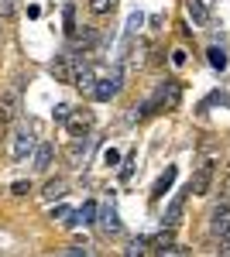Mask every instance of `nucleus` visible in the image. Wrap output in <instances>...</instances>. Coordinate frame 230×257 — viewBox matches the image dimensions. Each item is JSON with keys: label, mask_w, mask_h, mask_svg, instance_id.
I'll use <instances>...</instances> for the list:
<instances>
[{"label": "nucleus", "mask_w": 230, "mask_h": 257, "mask_svg": "<svg viewBox=\"0 0 230 257\" xmlns=\"http://www.w3.org/2000/svg\"><path fill=\"white\" fill-rule=\"evenodd\" d=\"M52 158H55V144H38L35 148V175H45Z\"/></svg>", "instance_id": "11"}, {"label": "nucleus", "mask_w": 230, "mask_h": 257, "mask_svg": "<svg viewBox=\"0 0 230 257\" xmlns=\"http://www.w3.org/2000/svg\"><path fill=\"white\" fill-rule=\"evenodd\" d=\"M206 59H210V65L216 69V72H223V69H227V52H223V48H216V45L206 52Z\"/></svg>", "instance_id": "20"}, {"label": "nucleus", "mask_w": 230, "mask_h": 257, "mask_svg": "<svg viewBox=\"0 0 230 257\" xmlns=\"http://www.w3.org/2000/svg\"><path fill=\"white\" fill-rule=\"evenodd\" d=\"M155 257H189V250L186 247H162Z\"/></svg>", "instance_id": "23"}, {"label": "nucleus", "mask_w": 230, "mask_h": 257, "mask_svg": "<svg viewBox=\"0 0 230 257\" xmlns=\"http://www.w3.org/2000/svg\"><path fill=\"white\" fill-rule=\"evenodd\" d=\"M103 161H107V165H117V161H120V151H117V148H107Z\"/></svg>", "instance_id": "28"}, {"label": "nucleus", "mask_w": 230, "mask_h": 257, "mask_svg": "<svg viewBox=\"0 0 230 257\" xmlns=\"http://www.w3.org/2000/svg\"><path fill=\"white\" fill-rule=\"evenodd\" d=\"M69 113H72V106H65V103H58V106H55V120H62V123L69 120Z\"/></svg>", "instance_id": "25"}, {"label": "nucleus", "mask_w": 230, "mask_h": 257, "mask_svg": "<svg viewBox=\"0 0 230 257\" xmlns=\"http://www.w3.org/2000/svg\"><path fill=\"white\" fill-rule=\"evenodd\" d=\"M172 65H186V52H182V48H175V52H172Z\"/></svg>", "instance_id": "30"}, {"label": "nucleus", "mask_w": 230, "mask_h": 257, "mask_svg": "<svg viewBox=\"0 0 230 257\" xmlns=\"http://www.w3.org/2000/svg\"><path fill=\"white\" fill-rule=\"evenodd\" d=\"M210 237L213 240H227L230 237V206H227V202H220V206L213 209V216H210Z\"/></svg>", "instance_id": "5"}, {"label": "nucleus", "mask_w": 230, "mask_h": 257, "mask_svg": "<svg viewBox=\"0 0 230 257\" xmlns=\"http://www.w3.org/2000/svg\"><path fill=\"white\" fill-rule=\"evenodd\" d=\"M90 11H93L96 18H107V14L117 11V0H90Z\"/></svg>", "instance_id": "19"}, {"label": "nucleus", "mask_w": 230, "mask_h": 257, "mask_svg": "<svg viewBox=\"0 0 230 257\" xmlns=\"http://www.w3.org/2000/svg\"><path fill=\"white\" fill-rule=\"evenodd\" d=\"M131 172H134V155H131V158L124 161V168H120V178L127 182V178H131Z\"/></svg>", "instance_id": "27"}, {"label": "nucleus", "mask_w": 230, "mask_h": 257, "mask_svg": "<svg viewBox=\"0 0 230 257\" xmlns=\"http://www.w3.org/2000/svg\"><path fill=\"white\" fill-rule=\"evenodd\" d=\"M151 103H155V113H158V110H172L175 103H179V82H172V79L162 82L151 93Z\"/></svg>", "instance_id": "6"}, {"label": "nucleus", "mask_w": 230, "mask_h": 257, "mask_svg": "<svg viewBox=\"0 0 230 257\" xmlns=\"http://www.w3.org/2000/svg\"><path fill=\"white\" fill-rule=\"evenodd\" d=\"M65 192H69V182H62V178H52V182L41 189V196L48 199V202H52V199H58V196H65Z\"/></svg>", "instance_id": "16"}, {"label": "nucleus", "mask_w": 230, "mask_h": 257, "mask_svg": "<svg viewBox=\"0 0 230 257\" xmlns=\"http://www.w3.org/2000/svg\"><path fill=\"white\" fill-rule=\"evenodd\" d=\"M120 86H124V69L117 65V69L110 72V76H107V79H100V82H96L93 99H96V103H110V99H114L117 93H120Z\"/></svg>", "instance_id": "2"}, {"label": "nucleus", "mask_w": 230, "mask_h": 257, "mask_svg": "<svg viewBox=\"0 0 230 257\" xmlns=\"http://www.w3.org/2000/svg\"><path fill=\"white\" fill-rule=\"evenodd\" d=\"M35 148H38V141L31 134V127H21L18 134H14V144H11V158L14 161L28 158V155H35Z\"/></svg>", "instance_id": "4"}, {"label": "nucleus", "mask_w": 230, "mask_h": 257, "mask_svg": "<svg viewBox=\"0 0 230 257\" xmlns=\"http://www.w3.org/2000/svg\"><path fill=\"white\" fill-rule=\"evenodd\" d=\"M175 175H179V168H175V165H169V168H165V175H162L158 182H155L151 199H162V196H165V192H169V189L175 185Z\"/></svg>", "instance_id": "12"}, {"label": "nucleus", "mask_w": 230, "mask_h": 257, "mask_svg": "<svg viewBox=\"0 0 230 257\" xmlns=\"http://www.w3.org/2000/svg\"><path fill=\"white\" fill-rule=\"evenodd\" d=\"M69 79H72V86H76L79 93H86V96H93L96 89V72L90 62H83L79 55H72V72H69Z\"/></svg>", "instance_id": "1"}, {"label": "nucleus", "mask_w": 230, "mask_h": 257, "mask_svg": "<svg viewBox=\"0 0 230 257\" xmlns=\"http://www.w3.org/2000/svg\"><path fill=\"white\" fill-rule=\"evenodd\" d=\"M96 223H100L103 233H110V237H117V233L124 230V223H120V216H117L114 202H103V206H100V219H96Z\"/></svg>", "instance_id": "8"}, {"label": "nucleus", "mask_w": 230, "mask_h": 257, "mask_svg": "<svg viewBox=\"0 0 230 257\" xmlns=\"http://www.w3.org/2000/svg\"><path fill=\"white\" fill-rule=\"evenodd\" d=\"M86 155H90V138H76L72 151H69V161H72V165H79V161H86Z\"/></svg>", "instance_id": "17"}, {"label": "nucleus", "mask_w": 230, "mask_h": 257, "mask_svg": "<svg viewBox=\"0 0 230 257\" xmlns=\"http://www.w3.org/2000/svg\"><path fill=\"white\" fill-rule=\"evenodd\" d=\"M155 243H158V250H162V247H172V230H162V233L155 237Z\"/></svg>", "instance_id": "24"}, {"label": "nucleus", "mask_w": 230, "mask_h": 257, "mask_svg": "<svg viewBox=\"0 0 230 257\" xmlns=\"http://www.w3.org/2000/svg\"><path fill=\"white\" fill-rule=\"evenodd\" d=\"M65 257H86V247H83V250H79V247H69V250H65Z\"/></svg>", "instance_id": "31"}, {"label": "nucleus", "mask_w": 230, "mask_h": 257, "mask_svg": "<svg viewBox=\"0 0 230 257\" xmlns=\"http://www.w3.org/2000/svg\"><path fill=\"white\" fill-rule=\"evenodd\" d=\"M96 38H100V31H96V28H83V35H79V45H83V48H93Z\"/></svg>", "instance_id": "22"}, {"label": "nucleus", "mask_w": 230, "mask_h": 257, "mask_svg": "<svg viewBox=\"0 0 230 257\" xmlns=\"http://www.w3.org/2000/svg\"><path fill=\"white\" fill-rule=\"evenodd\" d=\"M186 14H189L192 24H206V21H210L206 7H203V0H186Z\"/></svg>", "instance_id": "14"}, {"label": "nucleus", "mask_w": 230, "mask_h": 257, "mask_svg": "<svg viewBox=\"0 0 230 257\" xmlns=\"http://www.w3.org/2000/svg\"><path fill=\"white\" fill-rule=\"evenodd\" d=\"M186 196H189V189H186V192H179V196L169 202V209H165V216H162V230L179 226V219H182V213H186Z\"/></svg>", "instance_id": "9"}, {"label": "nucleus", "mask_w": 230, "mask_h": 257, "mask_svg": "<svg viewBox=\"0 0 230 257\" xmlns=\"http://www.w3.org/2000/svg\"><path fill=\"white\" fill-rule=\"evenodd\" d=\"M76 216H79L83 226H96V219H100V202H93V199H90V202H83V209H79Z\"/></svg>", "instance_id": "13"}, {"label": "nucleus", "mask_w": 230, "mask_h": 257, "mask_svg": "<svg viewBox=\"0 0 230 257\" xmlns=\"http://www.w3.org/2000/svg\"><path fill=\"white\" fill-rule=\"evenodd\" d=\"M62 21H65V35L72 38V35H76V7H72V4L62 7Z\"/></svg>", "instance_id": "21"}, {"label": "nucleus", "mask_w": 230, "mask_h": 257, "mask_svg": "<svg viewBox=\"0 0 230 257\" xmlns=\"http://www.w3.org/2000/svg\"><path fill=\"white\" fill-rule=\"evenodd\" d=\"M62 127H65L72 138H86V134L93 131V113H86V110H72L69 120H65Z\"/></svg>", "instance_id": "7"}, {"label": "nucleus", "mask_w": 230, "mask_h": 257, "mask_svg": "<svg viewBox=\"0 0 230 257\" xmlns=\"http://www.w3.org/2000/svg\"><path fill=\"white\" fill-rule=\"evenodd\" d=\"M7 14H14V0H0V18H7Z\"/></svg>", "instance_id": "29"}, {"label": "nucleus", "mask_w": 230, "mask_h": 257, "mask_svg": "<svg viewBox=\"0 0 230 257\" xmlns=\"http://www.w3.org/2000/svg\"><path fill=\"white\" fill-rule=\"evenodd\" d=\"M124 257H148V237H131L124 247Z\"/></svg>", "instance_id": "15"}, {"label": "nucleus", "mask_w": 230, "mask_h": 257, "mask_svg": "<svg viewBox=\"0 0 230 257\" xmlns=\"http://www.w3.org/2000/svg\"><path fill=\"white\" fill-rule=\"evenodd\" d=\"M210 185H213V161H206V165L196 172V178H192L189 196H206V192H210Z\"/></svg>", "instance_id": "10"}, {"label": "nucleus", "mask_w": 230, "mask_h": 257, "mask_svg": "<svg viewBox=\"0 0 230 257\" xmlns=\"http://www.w3.org/2000/svg\"><path fill=\"white\" fill-rule=\"evenodd\" d=\"M11 192H14V196H24V192H31V182H14V185H11Z\"/></svg>", "instance_id": "26"}, {"label": "nucleus", "mask_w": 230, "mask_h": 257, "mask_svg": "<svg viewBox=\"0 0 230 257\" xmlns=\"http://www.w3.org/2000/svg\"><path fill=\"white\" fill-rule=\"evenodd\" d=\"M141 21H144V14H141V11H134V14H131V21H127V28H124V48L134 41V31L141 28Z\"/></svg>", "instance_id": "18"}, {"label": "nucleus", "mask_w": 230, "mask_h": 257, "mask_svg": "<svg viewBox=\"0 0 230 257\" xmlns=\"http://www.w3.org/2000/svg\"><path fill=\"white\" fill-rule=\"evenodd\" d=\"M18 86H11V89H4L0 93V131H7L14 117H18Z\"/></svg>", "instance_id": "3"}]
</instances>
